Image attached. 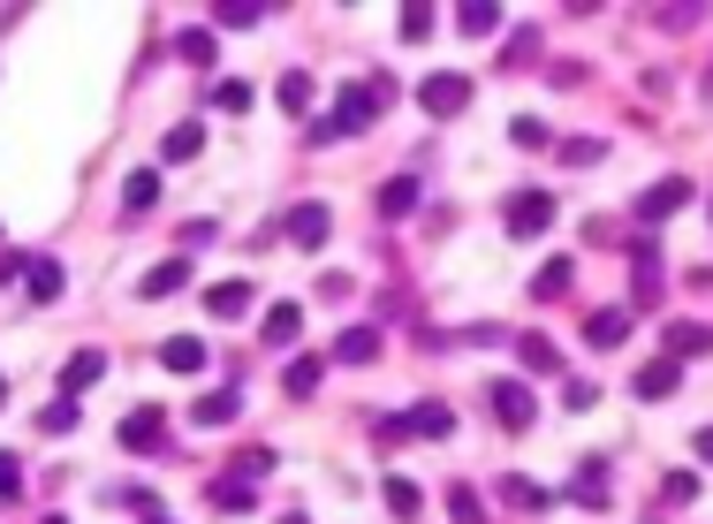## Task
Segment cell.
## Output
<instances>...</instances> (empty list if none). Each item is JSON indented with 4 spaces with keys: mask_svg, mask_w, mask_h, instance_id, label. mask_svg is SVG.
Returning <instances> with one entry per match:
<instances>
[{
    "mask_svg": "<svg viewBox=\"0 0 713 524\" xmlns=\"http://www.w3.org/2000/svg\"><path fill=\"white\" fill-rule=\"evenodd\" d=\"M373 107H379V85H341L335 91V115L319 122V145H335V137H357V130H373Z\"/></svg>",
    "mask_w": 713,
    "mask_h": 524,
    "instance_id": "6da1fadb",
    "label": "cell"
},
{
    "mask_svg": "<svg viewBox=\"0 0 713 524\" xmlns=\"http://www.w3.org/2000/svg\"><path fill=\"white\" fill-rule=\"evenodd\" d=\"M418 107H425V115H463V107H471V77H456V69L425 77V85H418Z\"/></svg>",
    "mask_w": 713,
    "mask_h": 524,
    "instance_id": "7a4b0ae2",
    "label": "cell"
},
{
    "mask_svg": "<svg viewBox=\"0 0 713 524\" xmlns=\"http://www.w3.org/2000/svg\"><path fill=\"white\" fill-rule=\"evenodd\" d=\"M502 220H508V236H539L546 220H554V198H546V190H516L502 206Z\"/></svg>",
    "mask_w": 713,
    "mask_h": 524,
    "instance_id": "3957f363",
    "label": "cell"
},
{
    "mask_svg": "<svg viewBox=\"0 0 713 524\" xmlns=\"http://www.w3.org/2000/svg\"><path fill=\"white\" fill-rule=\"evenodd\" d=\"M494 411H502L508 434H524V426L539 418V403H532V388H524V380H494Z\"/></svg>",
    "mask_w": 713,
    "mask_h": 524,
    "instance_id": "277c9868",
    "label": "cell"
},
{
    "mask_svg": "<svg viewBox=\"0 0 713 524\" xmlns=\"http://www.w3.org/2000/svg\"><path fill=\"white\" fill-rule=\"evenodd\" d=\"M683 206H691V182L669 175V182H653V190L637 198V220H669V214H683Z\"/></svg>",
    "mask_w": 713,
    "mask_h": 524,
    "instance_id": "5b68a950",
    "label": "cell"
},
{
    "mask_svg": "<svg viewBox=\"0 0 713 524\" xmlns=\"http://www.w3.org/2000/svg\"><path fill=\"white\" fill-rule=\"evenodd\" d=\"M251 472H266V456H251L244 472H220L212 502H220V510H258V486H251Z\"/></svg>",
    "mask_w": 713,
    "mask_h": 524,
    "instance_id": "8992f818",
    "label": "cell"
},
{
    "mask_svg": "<svg viewBox=\"0 0 713 524\" xmlns=\"http://www.w3.org/2000/svg\"><path fill=\"white\" fill-rule=\"evenodd\" d=\"M327 228H335V214L311 198V206H296V214H289V244H296V251H319V244H327Z\"/></svg>",
    "mask_w": 713,
    "mask_h": 524,
    "instance_id": "52a82bcc",
    "label": "cell"
},
{
    "mask_svg": "<svg viewBox=\"0 0 713 524\" xmlns=\"http://www.w3.org/2000/svg\"><path fill=\"white\" fill-rule=\"evenodd\" d=\"M168 441V426H160V411H129L122 418V448H137V456H152Z\"/></svg>",
    "mask_w": 713,
    "mask_h": 524,
    "instance_id": "ba28073f",
    "label": "cell"
},
{
    "mask_svg": "<svg viewBox=\"0 0 713 524\" xmlns=\"http://www.w3.org/2000/svg\"><path fill=\"white\" fill-rule=\"evenodd\" d=\"M206 312H212V319H244V312H251V281H212Z\"/></svg>",
    "mask_w": 713,
    "mask_h": 524,
    "instance_id": "9c48e42d",
    "label": "cell"
},
{
    "mask_svg": "<svg viewBox=\"0 0 713 524\" xmlns=\"http://www.w3.org/2000/svg\"><path fill=\"white\" fill-rule=\"evenodd\" d=\"M661 349H669V357H699V349H713V327H699V319H675L669 335H661Z\"/></svg>",
    "mask_w": 713,
    "mask_h": 524,
    "instance_id": "30bf717a",
    "label": "cell"
},
{
    "mask_svg": "<svg viewBox=\"0 0 713 524\" xmlns=\"http://www.w3.org/2000/svg\"><path fill=\"white\" fill-rule=\"evenodd\" d=\"M99 373H107V357H99V349H77V357H69V373H61V395L77 403V395H85Z\"/></svg>",
    "mask_w": 713,
    "mask_h": 524,
    "instance_id": "8fae6325",
    "label": "cell"
},
{
    "mask_svg": "<svg viewBox=\"0 0 713 524\" xmlns=\"http://www.w3.org/2000/svg\"><path fill=\"white\" fill-rule=\"evenodd\" d=\"M152 206H160V175L137 168V175L122 182V214H152Z\"/></svg>",
    "mask_w": 713,
    "mask_h": 524,
    "instance_id": "7c38bea8",
    "label": "cell"
},
{
    "mask_svg": "<svg viewBox=\"0 0 713 524\" xmlns=\"http://www.w3.org/2000/svg\"><path fill=\"white\" fill-rule=\"evenodd\" d=\"M23 281H31V297H39V305H53V297L69 289V274H61L53 259H31V266H23Z\"/></svg>",
    "mask_w": 713,
    "mask_h": 524,
    "instance_id": "4fadbf2b",
    "label": "cell"
},
{
    "mask_svg": "<svg viewBox=\"0 0 713 524\" xmlns=\"http://www.w3.org/2000/svg\"><path fill=\"white\" fill-rule=\"evenodd\" d=\"M160 365H168V373H206V343H198V335H175V343L160 349Z\"/></svg>",
    "mask_w": 713,
    "mask_h": 524,
    "instance_id": "5bb4252c",
    "label": "cell"
},
{
    "mask_svg": "<svg viewBox=\"0 0 713 524\" xmlns=\"http://www.w3.org/2000/svg\"><path fill=\"white\" fill-rule=\"evenodd\" d=\"M410 206H418V175H395V182H379V214H387V220H403Z\"/></svg>",
    "mask_w": 713,
    "mask_h": 524,
    "instance_id": "9a60e30c",
    "label": "cell"
},
{
    "mask_svg": "<svg viewBox=\"0 0 713 524\" xmlns=\"http://www.w3.org/2000/svg\"><path fill=\"white\" fill-rule=\"evenodd\" d=\"M623 335H630V312H592V319H585V343L592 349H615Z\"/></svg>",
    "mask_w": 713,
    "mask_h": 524,
    "instance_id": "2e32d148",
    "label": "cell"
},
{
    "mask_svg": "<svg viewBox=\"0 0 713 524\" xmlns=\"http://www.w3.org/2000/svg\"><path fill=\"white\" fill-rule=\"evenodd\" d=\"M335 357H341V365H373V357H379V327H349V335L335 343Z\"/></svg>",
    "mask_w": 713,
    "mask_h": 524,
    "instance_id": "e0dca14e",
    "label": "cell"
},
{
    "mask_svg": "<svg viewBox=\"0 0 713 524\" xmlns=\"http://www.w3.org/2000/svg\"><path fill=\"white\" fill-rule=\"evenodd\" d=\"M236 411H244V395H236V388H212L206 403H198V411H190V418H198V426H228V418H236Z\"/></svg>",
    "mask_w": 713,
    "mask_h": 524,
    "instance_id": "ac0fdd59",
    "label": "cell"
},
{
    "mask_svg": "<svg viewBox=\"0 0 713 524\" xmlns=\"http://www.w3.org/2000/svg\"><path fill=\"white\" fill-rule=\"evenodd\" d=\"M410 426H418L425 441H448V434H456V411H448V403H418V411H410Z\"/></svg>",
    "mask_w": 713,
    "mask_h": 524,
    "instance_id": "d6986e66",
    "label": "cell"
},
{
    "mask_svg": "<svg viewBox=\"0 0 713 524\" xmlns=\"http://www.w3.org/2000/svg\"><path fill=\"white\" fill-rule=\"evenodd\" d=\"M182 281H190V259H160L152 274H145V297H175Z\"/></svg>",
    "mask_w": 713,
    "mask_h": 524,
    "instance_id": "ffe728a7",
    "label": "cell"
},
{
    "mask_svg": "<svg viewBox=\"0 0 713 524\" xmlns=\"http://www.w3.org/2000/svg\"><path fill=\"white\" fill-rule=\"evenodd\" d=\"M675 380H683V365L661 357V365H645V373H637V395H645V403H661V395H675Z\"/></svg>",
    "mask_w": 713,
    "mask_h": 524,
    "instance_id": "44dd1931",
    "label": "cell"
},
{
    "mask_svg": "<svg viewBox=\"0 0 713 524\" xmlns=\"http://www.w3.org/2000/svg\"><path fill=\"white\" fill-rule=\"evenodd\" d=\"M296 335H304V312H296V305H274V312H266V343H274V349L296 343Z\"/></svg>",
    "mask_w": 713,
    "mask_h": 524,
    "instance_id": "7402d4cb",
    "label": "cell"
},
{
    "mask_svg": "<svg viewBox=\"0 0 713 524\" xmlns=\"http://www.w3.org/2000/svg\"><path fill=\"white\" fill-rule=\"evenodd\" d=\"M516 357H524L532 373H562V349L546 343V335H524V343H516Z\"/></svg>",
    "mask_w": 713,
    "mask_h": 524,
    "instance_id": "603a6c76",
    "label": "cell"
},
{
    "mask_svg": "<svg viewBox=\"0 0 713 524\" xmlns=\"http://www.w3.org/2000/svg\"><path fill=\"white\" fill-rule=\"evenodd\" d=\"M379 494H387V510H395V517H403V524H410V517H418V510H425V494H418V486H410V479H387V486H379Z\"/></svg>",
    "mask_w": 713,
    "mask_h": 524,
    "instance_id": "cb8c5ba5",
    "label": "cell"
},
{
    "mask_svg": "<svg viewBox=\"0 0 713 524\" xmlns=\"http://www.w3.org/2000/svg\"><path fill=\"white\" fill-rule=\"evenodd\" d=\"M281 388H289V395H311V388H319V357H296L289 373H281Z\"/></svg>",
    "mask_w": 713,
    "mask_h": 524,
    "instance_id": "d4e9b609",
    "label": "cell"
},
{
    "mask_svg": "<svg viewBox=\"0 0 713 524\" xmlns=\"http://www.w3.org/2000/svg\"><path fill=\"white\" fill-rule=\"evenodd\" d=\"M570 274H577V266H570V259H546L532 289H539V297H562V289H570Z\"/></svg>",
    "mask_w": 713,
    "mask_h": 524,
    "instance_id": "484cf974",
    "label": "cell"
},
{
    "mask_svg": "<svg viewBox=\"0 0 713 524\" xmlns=\"http://www.w3.org/2000/svg\"><path fill=\"white\" fill-rule=\"evenodd\" d=\"M198 145H206V130H198V122H175V130H168V160H190Z\"/></svg>",
    "mask_w": 713,
    "mask_h": 524,
    "instance_id": "4316f807",
    "label": "cell"
},
{
    "mask_svg": "<svg viewBox=\"0 0 713 524\" xmlns=\"http://www.w3.org/2000/svg\"><path fill=\"white\" fill-rule=\"evenodd\" d=\"M281 107H289V115H304V107H311V77H304V69H289V77H281Z\"/></svg>",
    "mask_w": 713,
    "mask_h": 524,
    "instance_id": "83f0119b",
    "label": "cell"
},
{
    "mask_svg": "<svg viewBox=\"0 0 713 524\" xmlns=\"http://www.w3.org/2000/svg\"><path fill=\"white\" fill-rule=\"evenodd\" d=\"M175 53H182L190 69H206V61H212V39H206V31H182V39H175Z\"/></svg>",
    "mask_w": 713,
    "mask_h": 524,
    "instance_id": "f1b7e54d",
    "label": "cell"
},
{
    "mask_svg": "<svg viewBox=\"0 0 713 524\" xmlns=\"http://www.w3.org/2000/svg\"><path fill=\"white\" fill-rule=\"evenodd\" d=\"M661 494H669L675 510H683V502H699V472H669V479H661Z\"/></svg>",
    "mask_w": 713,
    "mask_h": 524,
    "instance_id": "f546056e",
    "label": "cell"
},
{
    "mask_svg": "<svg viewBox=\"0 0 713 524\" xmlns=\"http://www.w3.org/2000/svg\"><path fill=\"white\" fill-rule=\"evenodd\" d=\"M448 510H456V524H486V502H478L471 486H456V494H448Z\"/></svg>",
    "mask_w": 713,
    "mask_h": 524,
    "instance_id": "4dcf8cb0",
    "label": "cell"
},
{
    "mask_svg": "<svg viewBox=\"0 0 713 524\" xmlns=\"http://www.w3.org/2000/svg\"><path fill=\"white\" fill-rule=\"evenodd\" d=\"M212 107H220V115H244V107H251V85H212Z\"/></svg>",
    "mask_w": 713,
    "mask_h": 524,
    "instance_id": "1f68e13d",
    "label": "cell"
},
{
    "mask_svg": "<svg viewBox=\"0 0 713 524\" xmlns=\"http://www.w3.org/2000/svg\"><path fill=\"white\" fill-rule=\"evenodd\" d=\"M502 502H516V510H539L546 494H539V486H532V479H502Z\"/></svg>",
    "mask_w": 713,
    "mask_h": 524,
    "instance_id": "d6a6232c",
    "label": "cell"
},
{
    "mask_svg": "<svg viewBox=\"0 0 713 524\" xmlns=\"http://www.w3.org/2000/svg\"><path fill=\"white\" fill-rule=\"evenodd\" d=\"M39 426H46V434H69V426H77V403H69V395H61V403H46Z\"/></svg>",
    "mask_w": 713,
    "mask_h": 524,
    "instance_id": "836d02e7",
    "label": "cell"
},
{
    "mask_svg": "<svg viewBox=\"0 0 713 524\" xmlns=\"http://www.w3.org/2000/svg\"><path fill=\"white\" fill-rule=\"evenodd\" d=\"M562 160H570V168H592V160H600V137H570Z\"/></svg>",
    "mask_w": 713,
    "mask_h": 524,
    "instance_id": "e575fe53",
    "label": "cell"
},
{
    "mask_svg": "<svg viewBox=\"0 0 713 524\" xmlns=\"http://www.w3.org/2000/svg\"><path fill=\"white\" fill-rule=\"evenodd\" d=\"M456 23H463V31H471V39H486V31H494V23H502V16H494V8H463Z\"/></svg>",
    "mask_w": 713,
    "mask_h": 524,
    "instance_id": "d590c367",
    "label": "cell"
},
{
    "mask_svg": "<svg viewBox=\"0 0 713 524\" xmlns=\"http://www.w3.org/2000/svg\"><path fill=\"white\" fill-rule=\"evenodd\" d=\"M570 494H577V502H600V510H607V479H600V472H585V479L570 486Z\"/></svg>",
    "mask_w": 713,
    "mask_h": 524,
    "instance_id": "8d00e7d4",
    "label": "cell"
},
{
    "mask_svg": "<svg viewBox=\"0 0 713 524\" xmlns=\"http://www.w3.org/2000/svg\"><path fill=\"white\" fill-rule=\"evenodd\" d=\"M562 403H570V411H592V403H600V388H592V380H570V388H562Z\"/></svg>",
    "mask_w": 713,
    "mask_h": 524,
    "instance_id": "74e56055",
    "label": "cell"
},
{
    "mask_svg": "<svg viewBox=\"0 0 713 524\" xmlns=\"http://www.w3.org/2000/svg\"><path fill=\"white\" fill-rule=\"evenodd\" d=\"M16 486H23V464H16V456H8V448H0V502H8V494H16Z\"/></svg>",
    "mask_w": 713,
    "mask_h": 524,
    "instance_id": "f35d334b",
    "label": "cell"
},
{
    "mask_svg": "<svg viewBox=\"0 0 713 524\" xmlns=\"http://www.w3.org/2000/svg\"><path fill=\"white\" fill-rule=\"evenodd\" d=\"M433 31V8H403V39H425Z\"/></svg>",
    "mask_w": 713,
    "mask_h": 524,
    "instance_id": "ab89813d",
    "label": "cell"
},
{
    "mask_svg": "<svg viewBox=\"0 0 713 524\" xmlns=\"http://www.w3.org/2000/svg\"><path fill=\"white\" fill-rule=\"evenodd\" d=\"M699 456H706V464H713V426H706V434H699Z\"/></svg>",
    "mask_w": 713,
    "mask_h": 524,
    "instance_id": "60d3db41",
    "label": "cell"
},
{
    "mask_svg": "<svg viewBox=\"0 0 713 524\" xmlns=\"http://www.w3.org/2000/svg\"><path fill=\"white\" fill-rule=\"evenodd\" d=\"M0 403H8V380H0Z\"/></svg>",
    "mask_w": 713,
    "mask_h": 524,
    "instance_id": "b9f144b4",
    "label": "cell"
},
{
    "mask_svg": "<svg viewBox=\"0 0 713 524\" xmlns=\"http://www.w3.org/2000/svg\"><path fill=\"white\" fill-rule=\"evenodd\" d=\"M46 524H69V517H46Z\"/></svg>",
    "mask_w": 713,
    "mask_h": 524,
    "instance_id": "7bdbcfd3",
    "label": "cell"
},
{
    "mask_svg": "<svg viewBox=\"0 0 713 524\" xmlns=\"http://www.w3.org/2000/svg\"><path fill=\"white\" fill-rule=\"evenodd\" d=\"M152 524H168V517H152Z\"/></svg>",
    "mask_w": 713,
    "mask_h": 524,
    "instance_id": "ee69618b",
    "label": "cell"
}]
</instances>
